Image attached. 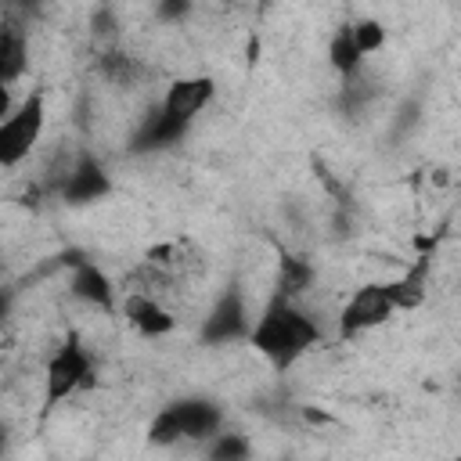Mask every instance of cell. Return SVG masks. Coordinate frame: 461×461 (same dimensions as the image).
I'll return each instance as SVG.
<instances>
[{"instance_id": "cell-13", "label": "cell", "mask_w": 461, "mask_h": 461, "mask_svg": "<svg viewBox=\"0 0 461 461\" xmlns=\"http://www.w3.org/2000/svg\"><path fill=\"white\" fill-rule=\"evenodd\" d=\"M328 65H331L342 79L364 68V54H360L357 43H353V29H349V22H342V25L331 32V40H328Z\"/></svg>"}, {"instance_id": "cell-16", "label": "cell", "mask_w": 461, "mask_h": 461, "mask_svg": "<svg viewBox=\"0 0 461 461\" xmlns=\"http://www.w3.org/2000/svg\"><path fill=\"white\" fill-rule=\"evenodd\" d=\"M205 457H212V461H245V457H252V439L245 432L220 429L205 439Z\"/></svg>"}, {"instance_id": "cell-20", "label": "cell", "mask_w": 461, "mask_h": 461, "mask_svg": "<svg viewBox=\"0 0 461 461\" xmlns=\"http://www.w3.org/2000/svg\"><path fill=\"white\" fill-rule=\"evenodd\" d=\"M11 108H14V101H11V79L0 72V119H4Z\"/></svg>"}, {"instance_id": "cell-21", "label": "cell", "mask_w": 461, "mask_h": 461, "mask_svg": "<svg viewBox=\"0 0 461 461\" xmlns=\"http://www.w3.org/2000/svg\"><path fill=\"white\" fill-rule=\"evenodd\" d=\"M11 306H14V292L0 285V321H7V317H11Z\"/></svg>"}, {"instance_id": "cell-14", "label": "cell", "mask_w": 461, "mask_h": 461, "mask_svg": "<svg viewBox=\"0 0 461 461\" xmlns=\"http://www.w3.org/2000/svg\"><path fill=\"white\" fill-rule=\"evenodd\" d=\"M310 285H313V263L303 259V256H281L277 277H274V292L288 295V299H299Z\"/></svg>"}, {"instance_id": "cell-2", "label": "cell", "mask_w": 461, "mask_h": 461, "mask_svg": "<svg viewBox=\"0 0 461 461\" xmlns=\"http://www.w3.org/2000/svg\"><path fill=\"white\" fill-rule=\"evenodd\" d=\"M223 429V407L209 396H180L158 407L148 425V439L155 447L173 443H205L212 432Z\"/></svg>"}, {"instance_id": "cell-4", "label": "cell", "mask_w": 461, "mask_h": 461, "mask_svg": "<svg viewBox=\"0 0 461 461\" xmlns=\"http://www.w3.org/2000/svg\"><path fill=\"white\" fill-rule=\"evenodd\" d=\"M47 126V97L43 90L25 94L22 104H14L4 119H0V169L18 166L43 137Z\"/></svg>"}, {"instance_id": "cell-10", "label": "cell", "mask_w": 461, "mask_h": 461, "mask_svg": "<svg viewBox=\"0 0 461 461\" xmlns=\"http://www.w3.org/2000/svg\"><path fill=\"white\" fill-rule=\"evenodd\" d=\"M68 292L79 299V303H86V306H94V310H115V285H112V277L94 263V259H72V274H68Z\"/></svg>"}, {"instance_id": "cell-9", "label": "cell", "mask_w": 461, "mask_h": 461, "mask_svg": "<svg viewBox=\"0 0 461 461\" xmlns=\"http://www.w3.org/2000/svg\"><path fill=\"white\" fill-rule=\"evenodd\" d=\"M119 313L126 317V324L140 335V339H166L176 328V317L144 288H133L119 299Z\"/></svg>"}, {"instance_id": "cell-17", "label": "cell", "mask_w": 461, "mask_h": 461, "mask_svg": "<svg viewBox=\"0 0 461 461\" xmlns=\"http://www.w3.org/2000/svg\"><path fill=\"white\" fill-rule=\"evenodd\" d=\"M349 29H353V43H357V50L367 58V54H378L382 47H385V25L378 22V18H357V22H349Z\"/></svg>"}, {"instance_id": "cell-3", "label": "cell", "mask_w": 461, "mask_h": 461, "mask_svg": "<svg viewBox=\"0 0 461 461\" xmlns=\"http://www.w3.org/2000/svg\"><path fill=\"white\" fill-rule=\"evenodd\" d=\"M94 382V357L83 342L79 331H68L58 349L47 357V367H43V407H58L65 403L68 396H76L83 385Z\"/></svg>"}, {"instance_id": "cell-19", "label": "cell", "mask_w": 461, "mask_h": 461, "mask_svg": "<svg viewBox=\"0 0 461 461\" xmlns=\"http://www.w3.org/2000/svg\"><path fill=\"white\" fill-rule=\"evenodd\" d=\"M187 7H191V0H158V18H162V22H173V18H180Z\"/></svg>"}, {"instance_id": "cell-5", "label": "cell", "mask_w": 461, "mask_h": 461, "mask_svg": "<svg viewBox=\"0 0 461 461\" xmlns=\"http://www.w3.org/2000/svg\"><path fill=\"white\" fill-rule=\"evenodd\" d=\"M249 324H252V317H249L245 288H241L238 281H230V285H223L220 295L212 299V306H209V313H205V321H202V328H198V339H202L205 346L245 342Z\"/></svg>"}, {"instance_id": "cell-15", "label": "cell", "mask_w": 461, "mask_h": 461, "mask_svg": "<svg viewBox=\"0 0 461 461\" xmlns=\"http://www.w3.org/2000/svg\"><path fill=\"white\" fill-rule=\"evenodd\" d=\"M429 256H421L411 270H403V277H396V281H389V288H393V299H396V310H414V306H421V299H425V281H429Z\"/></svg>"}, {"instance_id": "cell-24", "label": "cell", "mask_w": 461, "mask_h": 461, "mask_svg": "<svg viewBox=\"0 0 461 461\" xmlns=\"http://www.w3.org/2000/svg\"><path fill=\"white\" fill-rule=\"evenodd\" d=\"M0 270H4V259H0Z\"/></svg>"}, {"instance_id": "cell-1", "label": "cell", "mask_w": 461, "mask_h": 461, "mask_svg": "<svg viewBox=\"0 0 461 461\" xmlns=\"http://www.w3.org/2000/svg\"><path fill=\"white\" fill-rule=\"evenodd\" d=\"M245 342L274 367V371H288L295 360H303L317 342H321V328L317 321L299 306V299L288 295H270L263 313L249 324Z\"/></svg>"}, {"instance_id": "cell-6", "label": "cell", "mask_w": 461, "mask_h": 461, "mask_svg": "<svg viewBox=\"0 0 461 461\" xmlns=\"http://www.w3.org/2000/svg\"><path fill=\"white\" fill-rule=\"evenodd\" d=\"M393 313H396V299H393L389 281H367L346 299V306L339 313V335L342 339H357L364 331L382 328Z\"/></svg>"}, {"instance_id": "cell-23", "label": "cell", "mask_w": 461, "mask_h": 461, "mask_svg": "<svg viewBox=\"0 0 461 461\" xmlns=\"http://www.w3.org/2000/svg\"><path fill=\"white\" fill-rule=\"evenodd\" d=\"M0 335H4V321H0Z\"/></svg>"}, {"instance_id": "cell-18", "label": "cell", "mask_w": 461, "mask_h": 461, "mask_svg": "<svg viewBox=\"0 0 461 461\" xmlns=\"http://www.w3.org/2000/svg\"><path fill=\"white\" fill-rule=\"evenodd\" d=\"M101 68H104V76H108L112 83H130V79H133V61H130L126 54H104Z\"/></svg>"}, {"instance_id": "cell-7", "label": "cell", "mask_w": 461, "mask_h": 461, "mask_svg": "<svg viewBox=\"0 0 461 461\" xmlns=\"http://www.w3.org/2000/svg\"><path fill=\"white\" fill-rule=\"evenodd\" d=\"M112 176H108V169L94 158V155H79L68 169H65V176L58 180V198L65 202V205H94V202H101V198H108L112 194Z\"/></svg>"}, {"instance_id": "cell-12", "label": "cell", "mask_w": 461, "mask_h": 461, "mask_svg": "<svg viewBox=\"0 0 461 461\" xmlns=\"http://www.w3.org/2000/svg\"><path fill=\"white\" fill-rule=\"evenodd\" d=\"M29 65V40H25V29L18 22H4L0 25V72L18 83L22 72Z\"/></svg>"}, {"instance_id": "cell-11", "label": "cell", "mask_w": 461, "mask_h": 461, "mask_svg": "<svg viewBox=\"0 0 461 461\" xmlns=\"http://www.w3.org/2000/svg\"><path fill=\"white\" fill-rule=\"evenodd\" d=\"M187 130H191V126L169 119V115L155 104L151 115L137 126V133H133V140H130V151H166V148L180 144V140L187 137Z\"/></svg>"}, {"instance_id": "cell-8", "label": "cell", "mask_w": 461, "mask_h": 461, "mask_svg": "<svg viewBox=\"0 0 461 461\" xmlns=\"http://www.w3.org/2000/svg\"><path fill=\"white\" fill-rule=\"evenodd\" d=\"M212 97H216V79H212V76H180V79H173V83L166 86L158 108H162L169 119L191 126V122L212 104Z\"/></svg>"}, {"instance_id": "cell-22", "label": "cell", "mask_w": 461, "mask_h": 461, "mask_svg": "<svg viewBox=\"0 0 461 461\" xmlns=\"http://www.w3.org/2000/svg\"><path fill=\"white\" fill-rule=\"evenodd\" d=\"M11 450V425L7 421H0V457Z\"/></svg>"}]
</instances>
